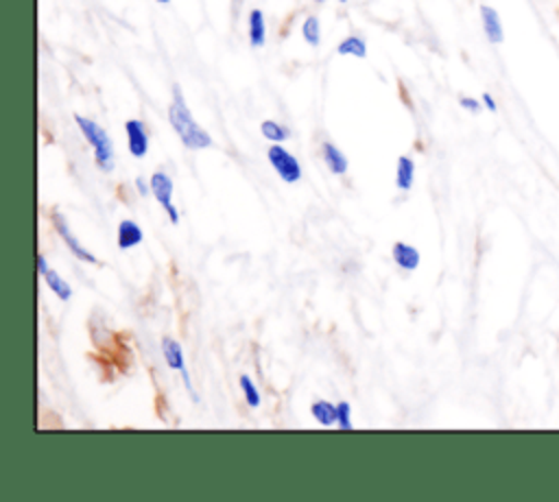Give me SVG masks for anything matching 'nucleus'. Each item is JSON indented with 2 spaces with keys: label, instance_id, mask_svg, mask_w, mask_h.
<instances>
[{
  "label": "nucleus",
  "instance_id": "nucleus-1",
  "mask_svg": "<svg viewBox=\"0 0 559 502\" xmlns=\"http://www.w3.org/2000/svg\"><path fill=\"white\" fill-rule=\"evenodd\" d=\"M168 122H170V127L175 129V133L179 135L181 144L186 148L201 151V148L212 146L210 133L192 118V113H190V109H188L179 87L173 89V100L168 105Z\"/></svg>",
  "mask_w": 559,
  "mask_h": 502
},
{
  "label": "nucleus",
  "instance_id": "nucleus-2",
  "mask_svg": "<svg viewBox=\"0 0 559 502\" xmlns=\"http://www.w3.org/2000/svg\"><path fill=\"white\" fill-rule=\"evenodd\" d=\"M74 122L79 127V131L83 133L85 142L92 146L94 151V162L103 172H111L114 164H116V153H114V142L109 138V133L92 118L85 116H74Z\"/></svg>",
  "mask_w": 559,
  "mask_h": 502
},
{
  "label": "nucleus",
  "instance_id": "nucleus-3",
  "mask_svg": "<svg viewBox=\"0 0 559 502\" xmlns=\"http://www.w3.org/2000/svg\"><path fill=\"white\" fill-rule=\"evenodd\" d=\"M266 157L284 183H297L301 179V164L282 144H271L266 151Z\"/></svg>",
  "mask_w": 559,
  "mask_h": 502
},
{
  "label": "nucleus",
  "instance_id": "nucleus-4",
  "mask_svg": "<svg viewBox=\"0 0 559 502\" xmlns=\"http://www.w3.org/2000/svg\"><path fill=\"white\" fill-rule=\"evenodd\" d=\"M148 186H151V194L157 199V203L164 207L166 216L170 218V223H179V212L175 210L173 205V192H175V183L170 179V175H166L164 170H157L151 175L148 179Z\"/></svg>",
  "mask_w": 559,
  "mask_h": 502
},
{
  "label": "nucleus",
  "instance_id": "nucleus-5",
  "mask_svg": "<svg viewBox=\"0 0 559 502\" xmlns=\"http://www.w3.org/2000/svg\"><path fill=\"white\" fill-rule=\"evenodd\" d=\"M162 354H164L166 364H168L170 369H175V371L181 373V380H183L186 391H188L190 397L197 402L199 397H197V393H194V389H192L190 373H188V369H186V358H183V349H181L179 340H175L173 336H164V338H162Z\"/></svg>",
  "mask_w": 559,
  "mask_h": 502
},
{
  "label": "nucleus",
  "instance_id": "nucleus-6",
  "mask_svg": "<svg viewBox=\"0 0 559 502\" xmlns=\"http://www.w3.org/2000/svg\"><path fill=\"white\" fill-rule=\"evenodd\" d=\"M50 220H52V225H55V229H57V234L63 238V242H66V247L70 249V253L74 255V258H79L81 262H90V264H96V258H94V253L92 251H87L79 240H76V236L70 231V225H68V220H66V216L63 214H59V212H52L50 214Z\"/></svg>",
  "mask_w": 559,
  "mask_h": 502
},
{
  "label": "nucleus",
  "instance_id": "nucleus-7",
  "mask_svg": "<svg viewBox=\"0 0 559 502\" xmlns=\"http://www.w3.org/2000/svg\"><path fill=\"white\" fill-rule=\"evenodd\" d=\"M480 13V26H483V33L487 37L489 44L498 46L504 41V24H502V17L498 13V9L489 7V4H480L478 9Z\"/></svg>",
  "mask_w": 559,
  "mask_h": 502
},
{
  "label": "nucleus",
  "instance_id": "nucleus-8",
  "mask_svg": "<svg viewBox=\"0 0 559 502\" xmlns=\"http://www.w3.org/2000/svg\"><path fill=\"white\" fill-rule=\"evenodd\" d=\"M124 133H127V146H129V153L133 157H144L148 153V131L144 127L142 120L138 118H131L124 122Z\"/></svg>",
  "mask_w": 559,
  "mask_h": 502
},
{
  "label": "nucleus",
  "instance_id": "nucleus-9",
  "mask_svg": "<svg viewBox=\"0 0 559 502\" xmlns=\"http://www.w3.org/2000/svg\"><path fill=\"white\" fill-rule=\"evenodd\" d=\"M391 258H393V262H395L402 271H415V268L419 266V260H421L419 251H417L413 244L402 242V240L391 247Z\"/></svg>",
  "mask_w": 559,
  "mask_h": 502
},
{
  "label": "nucleus",
  "instance_id": "nucleus-10",
  "mask_svg": "<svg viewBox=\"0 0 559 502\" xmlns=\"http://www.w3.org/2000/svg\"><path fill=\"white\" fill-rule=\"evenodd\" d=\"M321 157H323V164L328 166V170H332L334 175H345V170H347V157H345V153L336 146V144H332V142H323L321 144Z\"/></svg>",
  "mask_w": 559,
  "mask_h": 502
},
{
  "label": "nucleus",
  "instance_id": "nucleus-11",
  "mask_svg": "<svg viewBox=\"0 0 559 502\" xmlns=\"http://www.w3.org/2000/svg\"><path fill=\"white\" fill-rule=\"evenodd\" d=\"M142 238H144V234H142V229H140L138 223H133V220H129V218H124V220L118 223V236H116L118 249L127 251V249L140 244Z\"/></svg>",
  "mask_w": 559,
  "mask_h": 502
},
{
  "label": "nucleus",
  "instance_id": "nucleus-12",
  "mask_svg": "<svg viewBox=\"0 0 559 502\" xmlns=\"http://www.w3.org/2000/svg\"><path fill=\"white\" fill-rule=\"evenodd\" d=\"M247 24H249L247 35H249V44H251V48H262V46H264V41H266L264 13H262L260 9H251V11H249V20H247Z\"/></svg>",
  "mask_w": 559,
  "mask_h": 502
},
{
  "label": "nucleus",
  "instance_id": "nucleus-13",
  "mask_svg": "<svg viewBox=\"0 0 559 502\" xmlns=\"http://www.w3.org/2000/svg\"><path fill=\"white\" fill-rule=\"evenodd\" d=\"M413 179H415V162L408 155H400L395 166V186L406 192L413 188Z\"/></svg>",
  "mask_w": 559,
  "mask_h": 502
},
{
  "label": "nucleus",
  "instance_id": "nucleus-14",
  "mask_svg": "<svg viewBox=\"0 0 559 502\" xmlns=\"http://www.w3.org/2000/svg\"><path fill=\"white\" fill-rule=\"evenodd\" d=\"M310 413H312V417H314L321 426H325V428L336 423V404H330V402H325V399H317V402H312Z\"/></svg>",
  "mask_w": 559,
  "mask_h": 502
},
{
  "label": "nucleus",
  "instance_id": "nucleus-15",
  "mask_svg": "<svg viewBox=\"0 0 559 502\" xmlns=\"http://www.w3.org/2000/svg\"><path fill=\"white\" fill-rule=\"evenodd\" d=\"M336 52H338V55H352V57L365 59V57H367V44H365V39H362L360 35H349V37H345L343 41H338Z\"/></svg>",
  "mask_w": 559,
  "mask_h": 502
},
{
  "label": "nucleus",
  "instance_id": "nucleus-16",
  "mask_svg": "<svg viewBox=\"0 0 559 502\" xmlns=\"http://www.w3.org/2000/svg\"><path fill=\"white\" fill-rule=\"evenodd\" d=\"M44 279H46V284H48V288L61 299V301H68L70 297H72V288H70V284L55 271V268H48L46 273H44Z\"/></svg>",
  "mask_w": 559,
  "mask_h": 502
},
{
  "label": "nucleus",
  "instance_id": "nucleus-17",
  "mask_svg": "<svg viewBox=\"0 0 559 502\" xmlns=\"http://www.w3.org/2000/svg\"><path fill=\"white\" fill-rule=\"evenodd\" d=\"M260 131H262V135H264L269 142H273V144H282L284 140L290 138V129L284 127V124H280V122H275V120H264V122L260 124Z\"/></svg>",
  "mask_w": 559,
  "mask_h": 502
},
{
  "label": "nucleus",
  "instance_id": "nucleus-18",
  "mask_svg": "<svg viewBox=\"0 0 559 502\" xmlns=\"http://www.w3.org/2000/svg\"><path fill=\"white\" fill-rule=\"evenodd\" d=\"M301 37L308 46H319L321 44V24H319V17L317 15H308L301 24Z\"/></svg>",
  "mask_w": 559,
  "mask_h": 502
},
{
  "label": "nucleus",
  "instance_id": "nucleus-19",
  "mask_svg": "<svg viewBox=\"0 0 559 502\" xmlns=\"http://www.w3.org/2000/svg\"><path fill=\"white\" fill-rule=\"evenodd\" d=\"M240 389L245 393V399L251 408H258L260 406V391L258 386L253 384V380L249 375H240Z\"/></svg>",
  "mask_w": 559,
  "mask_h": 502
},
{
  "label": "nucleus",
  "instance_id": "nucleus-20",
  "mask_svg": "<svg viewBox=\"0 0 559 502\" xmlns=\"http://www.w3.org/2000/svg\"><path fill=\"white\" fill-rule=\"evenodd\" d=\"M336 426L341 430H352V408L347 402H338L336 404Z\"/></svg>",
  "mask_w": 559,
  "mask_h": 502
},
{
  "label": "nucleus",
  "instance_id": "nucleus-21",
  "mask_svg": "<svg viewBox=\"0 0 559 502\" xmlns=\"http://www.w3.org/2000/svg\"><path fill=\"white\" fill-rule=\"evenodd\" d=\"M459 105H461L465 111H469V113H478V111L483 109L480 98H474V96H461V98H459Z\"/></svg>",
  "mask_w": 559,
  "mask_h": 502
},
{
  "label": "nucleus",
  "instance_id": "nucleus-22",
  "mask_svg": "<svg viewBox=\"0 0 559 502\" xmlns=\"http://www.w3.org/2000/svg\"><path fill=\"white\" fill-rule=\"evenodd\" d=\"M480 103H483V107H485L487 111H491V113L498 111V103H496V98H493L489 92H483V94H480Z\"/></svg>",
  "mask_w": 559,
  "mask_h": 502
},
{
  "label": "nucleus",
  "instance_id": "nucleus-23",
  "mask_svg": "<svg viewBox=\"0 0 559 502\" xmlns=\"http://www.w3.org/2000/svg\"><path fill=\"white\" fill-rule=\"evenodd\" d=\"M135 188H138V192H140V194H148V192H151V186H146L142 177H138V179H135Z\"/></svg>",
  "mask_w": 559,
  "mask_h": 502
},
{
  "label": "nucleus",
  "instance_id": "nucleus-24",
  "mask_svg": "<svg viewBox=\"0 0 559 502\" xmlns=\"http://www.w3.org/2000/svg\"><path fill=\"white\" fill-rule=\"evenodd\" d=\"M37 271H39L41 275L48 271V262H46L44 255H37Z\"/></svg>",
  "mask_w": 559,
  "mask_h": 502
},
{
  "label": "nucleus",
  "instance_id": "nucleus-25",
  "mask_svg": "<svg viewBox=\"0 0 559 502\" xmlns=\"http://www.w3.org/2000/svg\"><path fill=\"white\" fill-rule=\"evenodd\" d=\"M157 2H159V4H168L170 0H157Z\"/></svg>",
  "mask_w": 559,
  "mask_h": 502
},
{
  "label": "nucleus",
  "instance_id": "nucleus-26",
  "mask_svg": "<svg viewBox=\"0 0 559 502\" xmlns=\"http://www.w3.org/2000/svg\"><path fill=\"white\" fill-rule=\"evenodd\" d=\"M314 2H325V0H314ZM338 2H347V0H338Z\"/></svg>",
  "mask_w": 559,
  "mask_h": 502
}]
</instances>
